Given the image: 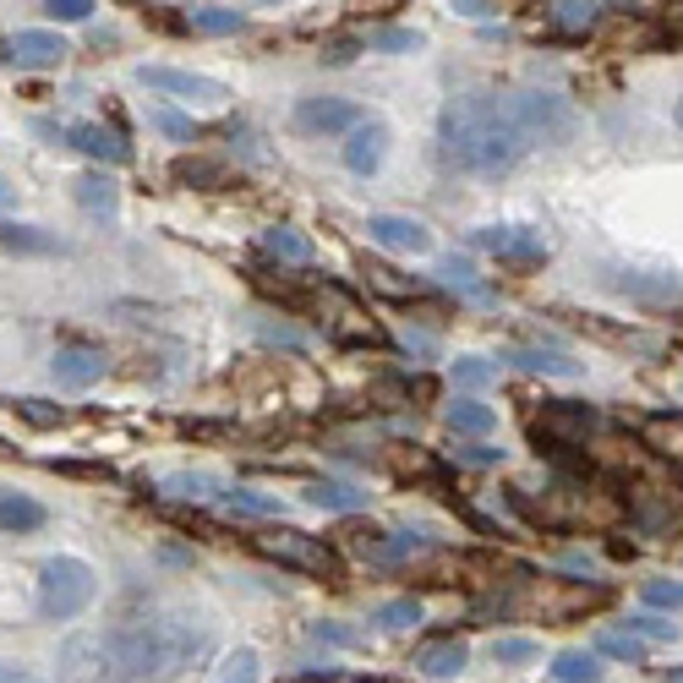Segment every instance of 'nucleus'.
Listing matches in <instances>:
<instances>
[{
	"label": "nucleus",
	"mask_w": 683,
	"mask_h": 683,
	"mask_svg": "<svg viewBox=\"0 0 683 683\" xmlns=\"http://www.w3.org/2000/svg\"><path fill=\"white\" fill-rule=\"evenodd\" d=\"M208 651V635L181 618H142L66 640V668L94 683H170Z\"/></svg>",
	"instance_id": "obj_1"
},
{
	"label": "nucleus",
	"mask_w": 683,
	"mask_h": 683,
	"mask_svg": "<svg viewBox=\"0 0 683 683\" xmlns=\"http://www.w3.org/2000/svg\"><path fill=\"white\" fill-rule=\"evenodd\" d=\"M437 142H443V159L465 175H509L536 142L525 132L520 110H514V94H465V99H448L443 116H437Z\"/></svg>",
	"instance_id": "obj_2"
},
{
	"label": "nucleus",
	"mask_w": 683,
	"mask_h": 683,
	"mask_svg": "<svg viewBox=\"0 0 683 683\" xmlns=\"http://www.w3.org/2000/svg\"><path fill=\"white\" fill-rule=\"evenodd\" d=\"M94 590H99V579H94V568H88L83 557H50V563L39 568V612H44L50 624L77 618V612L94 601Z\"/></svg>",
	"instance_id": "obj_3"
},
{
	"label": "nucleus",
	"mask_w": 683,
	"mask_h": 683,
	"mask_svg": "<svg viewBox=\"0 0 683 683\" xmlns=\"http://www.w3.org/2000/svg\"><path fill=\"white\" fill-rule=\"evenodd\" d=\"M252 546L273 557L279 568H295V574H317V579H339L345 574V563H339V552L323 542V536H306V531H295V525H279V531H263V536H252Z\"/></svg>",
	"instance_id": "obj_4"
},
{
	"label": "nucleus",
	"mask_w": 683,
	"mask_h": 683,
	"mask_svg": "<svg viewBox=\"0 0 683 683\" xmlns=\"http://www.w3.org/2000/svg\"><path fill=\"white\" fill-rule=\"evenodd\" d=\"M514 110H520V121H525V132H531V142L536 148H546V142H568L574 137V105L568 99H557V94H514Z\"/></svg>",
	"instance_id": "obj_5"
},
{
	"label": "nucleus",
	"mask_w": 683,
	"mask_h": 683,
	"mask_svg": "<svg viewBox=\"0 0 683 683\" xmlns=\"http://www.w3.org/2000/svg\"><path fill=\"white\" fill-rule=\"evenodd\" d=\"M590 432H596V410L574 405V400H552V405H542V415H531V437L546 448H574Z\"/></svg>",
	"instance_id": "obj_6"
},
{
	"label": "nucleus",
	"mask_w": 683,
	"mask_h": 683,
	"mask_svg": "<svg viewBox=\"0 0 683 683\" xmlns=\"http://www.w3.org/2000/svg\"><path fill=\"white\" fill-rule=\"evenodd\" d=\"M607 601V585H579V579H542L536 590H531V607L552 618V624H563V618H574V612H590V607H601Z\"/></svg>",
	"instance_id": "obj_7"
},
{
	"label": "nucleus",
	"mask_w": 683,
	"mask_h": 683,
	"mask_svg": "<svg viewBox=\"0 0 683 683\" xmlns=\"http://www.w3.org/2000/svg\"><path fill=\"white\" fill-rule=\"evenodd\" d=\"M137 83L159 88V94H175V99H192V105H225V83L203 77V72H175V66H137Z\"/></svg>",
	"instance_id": "obj_8"
},
{
	"label": "nucleus",
	"mask_w": 683,
	"mask_h": 683,
	"mask_svg": "<svg viewBox=\"0 0 683 683\" xmlns=\"http://www.w3.org/2000/svg\"><path fill=\"white\" fill-rule=\"evenodd\" d=\"M481 252H492V258H503V263H514V269H536L546 258V241L536 230H509V225H487V230H476L470 236Z\"/></svg>",
	"instance_id": "obj_9"
},
{
	"label": "nucleus",
	"mask_w": 683,
	"mask_h": 683,
	"mask_svg": "<svg viewBox=\"0 0 683 683\" xmlns=\"http://www.w3.org/2000/svg\"><path fill=\"white\" fill-rule=\"evenodd\" d=\"M361 127V110L350 99H301L295 105V132L306 137H334V132H356Z\"/></svg>",
	"instance_id": "obj_10"
},
{
	"label": "nucleus",
	"mask_w": 683,
	"mask_h": 683,
	"mask_svg": "<svg viewBox=\"0 0 683 683\" xmlns=\"http://www.w3.org/2000/svg\"><path fill=\"white\" fill-rule=\"evenodd\" d=\"M72 50L61 44V33H50V28H22L11 44H6V61L17 66V72H44V66H61Z\"/></svg>",
	"instance_id": "obj_11"
},
{
	"label": "nucleus",
	"mask_w": 683,
	"mask_h": 683,
	"mask_svg": "<svg viewBox=\"0 0 683 683\" xmlns=\"http://www.w3.org/2000/svg\"><path fill=\"white\" fill-rule=\"evenodd\" d=\"M105 378V350L94 345H61L55 350V383L61 389H94Z\"/></svg>",
	"instance_id": "obj_12"
},
{
	"label": "nucleus",
	"mask_w": 683,
	"mask_h": 683,
	"mask_svg": "<svg viewBox=\"0 0 683 683\" xmlns=\"http://www.w3.org/2000/svg\"><path fill=\"white\" fill-rule=\"evenodd\" d=\"M367 236H372L378 247H389V252H426V247H432L426 225H421V219H405V214H372V219H367Z\"/></svg>",
	"instance_id": "obj_13"
},
{
	"label": "nucleus",
	"mask_w": 683,
	"mask_h": 683,
	"mask_svg": "<svg viewBox=\"0 0 683 683\" xmlns=\"http://www.w3.org/2000/svg\"><path fill=\"white\" fill-rule=\"evenodd\" d=\"M383 153H389V127L383 121H361L350 142H345V170H356V175H372L378 164H383Z\"/></svg>",
	"instance_id": "obj_14"
},
{
	"label": "nucleus",
	"mask_w": 683,
	"mask_h": 683,
	"mask_svg": "<svg viewBox=\"0 0 683 683\" xmlns=\"http://www.w3.org/2000/svg\"><path fill=\"white\" fill-rule=\"evenodd\" d=\"M66 137L88 153V159H99V164H127L132 159V142L121 132H105V127H94V121H72Z\"/></svg>",
	"instance_id": "obj_15"
},
{
	"label": "nucleus",
	"mask_w": 683,
	"mask_h": 683,
	"mask_svg": "<svg viewBox=\"0 0 683 683\" xmlns=\"http://www.w3.org/2000/svg\"><path fill=\"white\" fill-rule=\"evenodd\" d=\"M323 301H334V317H323V328H328L334 339H345V345H356V339H378V328L361 317V306H356L345 290H323Z\"/></svg>",
	"instance_id": "obj_16"
},
{
	"label": "nucleus",
	"mask_w": 683,
	"mask_h": 683,
	"mask_svg": "<svg viewBox=\"0 0 683 683\" xmlns=\"http://www.w3.org/2000/svg\"><path fill=\"white\" fill-rule=\"evenodd\" d=\"M465 662H470V646L454 640V635H448V640H432V646L415 651V668H421L426 679H459Z\"/></svg>",
	"instance_id": "obj_17"
},
{
	"label": "nucleus",
	"mask_w": 683,
	"mask_h": 683,
	"mask_svg": "<svg viewBox=\"0 0 683 683\" xmlns=\"http://www.w3.org/2000/svg\"><path fill=\"white\" fill-rule=\"evenodd\" d=\"M44 525V503L22 498V492H0V531L22 536V531H39Z\"/></svg>",
	"instance_id": "obj_18"
},
{
	"label": "nucleus",
	"mask_w": 683,
	"mask_h": 683,
	"mask_svg": "<svg viewBox=\"0 0 683 683\" xmlns=\"http://www.w3.org/2000/svg\"><path fill=\"white\" fill-rule=\"evenodd\" d=\"M306 503H312V509H334V514H356V509L367 503V492H356V487H345V481H312V487H306Z\"/></svg>",
	"instance_id": "obj_19"
},
{
	"label": "nucleus",
	"mask_w": 683,
	"mask_h": 683,
	"mask_svg": "<svg viewBox=\"0 0 683 683\" xmlns=\"http://www.w3.org/2000/svg\"><path fill=\"white\" fill-rule=\"evenodd\" d=\"M448 426L465 432V437H487V432L498 426V410L481 405V400H454V405H448Z\"/></svg>",
	"instance_id": "obj_20"
},
{
	"label": "nucleus",
	"mask_w": 683,
	"mask_h": 683,
	"mask_svg": "<svg viewBox=\"0 0 683 683\" xmlns=\"http://www.w3.org/2000/svg\"><path fill=\"white\" fill-rule=\"evenodd\" d=\"M186 28H197V33H241L247 28V11H236V6H192L186 11Z\"/></svg>",
	"instance_id": "obj_21"
},
{
	"label": "nucleus",
	"mask_w": 683,
	"mask_h": 683,
	"mask_svg": "<svg viewBox=\"0 0 683 683\" xmlns=\"http://www.w3.org/2000/svg\"><path fill=\"white\" fill-rule=\"evenodd\" d=\"M263 252L279 258V263H312V241H306L301 230H290V225H273V230H263Z\"/></svg>",
	"instance_id": "obj_22"
},
{
	"label": "nucleus",
	"mask_w": 683,
	"mask_h": 683,
	"mask_svg": "<svg viewBox=\"0 0 683 683\" xmlns=\"http://www.w3.org/2000/svg\"><path fill=\"white\" fill-rule=\"evenodd\" d=\"M77 203H83L88 214H116V208H121V192H116L110 175H83V181H77Z\"/></svg>",
	"instance_id": "obj_23"
},
{
	"label": "nucleus",
	"mask_w": 683,
	"mask_h": 683,
	"mask_svg": "<svg viewBox=\"0 0 683 683\" xmlns=\"http://www.w3.org/2000/svg\"><path fill=\"white\" fill-rule=\"evenodd\" d=\"M367 290H378V295H389V301H410L421 284L410 279V273H400V269H389V263H367Z\"/></svg>",
	"instance_id": "obj_24"
},
{
	"label": "nucleus",
	"mask_w": 683,
	"mask_h": 683,
	"mask_svg": "<svg viewBox=\"0 0 683 683\" xmlns=\"http://www.w3.org/2000/svg\"><path fill=\"white\" fill-rule=\"evenodd\" d=\"M509 361L520 367V372H546V378H574L579 367L568 361V356H557V350H509Z\"/></svg>",
	"instance_id": "obj_25"
},
{
	"label": "nucleus",
	"mask_w": 683,
	"mask_h": 683,
	"mask_svg": "<svg viewBox=\"0 0 683 683\" xmlns=\"http://www.w3.org/2000/svg\"><path fill=\"white\" fill-rule=\"evenodd\" d=\"M164 492H170V498H192V503H203V498L225 492V481H219V476H208V470H181V476H170V481H164Z\"/></svg>",
	"instance_id": "obj_26"
},
{
	"label": "nucleus",
	"mask_w": 683,
	"mask_h": 683,
	"mask_svg": "<svg viewBox=\"0 0 683 683\" xmlns=\"http://www.w3.org/2000/svg\"><path fill=\"white\" fill-rule=\"evenodd\" d=\"M0 252H17V258H28V252H55V236H44V230H33V225H0Z\"/></svg>",
	"instance_id": "obj_27"
},
{
	"label": "nucleus",
	"mask_w": 683,
	"mask_h": 683,
	"mask_svg": "<svg viewBox=\"0 0 683 683\" xmlns=\"http://www.w3.org/2000/svg\"><path fill=\"white\" fill-rule=\"evenodd\" d=\"M552 679L557 683H596L601 668H596L590 651H557V657H552Z\"/></svg>",
	"instance_id": "obj_28"
},
{
	"label": "nucleus",
	"mask_w": 683,
	"mask_h": 683,
	"mask_svg": "<svg viewBox=\"0 0 683 683\" xmlns=\"http://www.w3.org/2000/svg\"><path fill=\"white\" fill-rule=\"evenodd\" d=\"M601 11H607V6H590V0H585V6H579V0H563V6H552V22H557V28H568V33H590V28L601 22Z\"/></svg>",
	"instance_id": "obj_29"
},
{
	"label": "nucleus",
	"mask_w": 683,
	"mask_h": 683,
	"mask_svg": "<svg viewBox=\"0 0 683 683\" xmlns=\"http://www.w3.org/2000/svg\"><path fill=\"white\" fill-rule=\"evenodd\" d=\"M536 657H542V646L525 640V635H498L492 640V662H503V668H520V662H536Z\"/></svg>",
	"instance_id": "obj_30"
},
{
	"label": "nucleus",
	"mask_w": 683,
	"mask_h": 683,
	"mask_svg": "<svg viewBox=\"0 0 683 683\" xmlns=\"http://www.w3.org/2000/svg\"><path fill=\"white\" fill-rule=\"evenodd\" d=\"M258 651H230L219 668H214V683H258Z\"/></svg>",
	"instance_id": "obj_31"
},
{
	"label": "nucleus",
	"mask_w": 683,
	"mask_h": 683,
	"mask_svg": "<svg viewBox=\"0 0 683 683\" xmlns=\"http://www.w3.org/2000/svg\"><path fill=\"white\" fill-rule=\"evenodd\" d=\"M219 498H225L230 509H241V514H258V520L279 514V498H263V492H252V487H225Z\"/></svg>",
	"instance_id": "obj_32"
},
{
	"label": "nucleus",
	"mask_w": 683,
	"mask_h": 683,
	"mask_svg": "<svg viewBox=\"0 0 683 683\" xmlns=\"http://www.w3.org/2000/svg\"><path fill=\"white\" fill-rule=\"evenodd\" d=\"M596 646H601V657H612V662H640V657H646V646H640L635 635H624V629H607Z\"/></svg>",
	"instance_id": "obj_33"
},
{
	"label": "nucleus",
	"mask_w": 683,
	"mask_h": 683,
	"mask_svg": "<svg viewBox=\"0 0 683 683\" xmlns=\"http://www.w3.org/2000/svg\"><path fill=\"white\" fill-rule=\"evenodd\" d=\"M148 121H153V127H159L164 137H175V142H197V127H192V116H175V110H164V105H159V110H153Z\"/></svg>",
	"instance_id": "obj_34"
},
{
	"label": "nucleus",
	"mask_w": 683,
	"mask_h": 683,
	"mask_svg": "<svg viewBox=\"0 0 683 683\" xmlns=\"http://www.w3.org/2000/svg\"><path fill=\"white\" fill-rule=\"evenodd\" d=\"M378 624H383V629H410V624H421V601H415V596L389 601V607L378 612Z\"/></svg>",
	"instance_id": "obj_35"
},
{
	"label": "nucleus",
	"mask_w": 683,
	"mask_h": 683,
	"mask_svg": "<svg viewBox=\"0 0 683 683\" xmlns=\"http://www.w3.org/2000/svg\"><path fill=\"white\" fill-rule=\"evenodd\" d=\"M367 44H372V50H421V33H415V28H378Z\"/></svg>",
	"instance_id": "obj_36"
},
{
	"label": "nucleus",
	"mask_w": 683,
	"mask_h": 683,
	"mask_svg": "<svg viewBox=\"0 0 683 683\" xmlns=\"http://www.w3.org/2000/svg\"><path fill=\"white\" fill-rule=\"evenodd\" d=\"M646 437L657 443V454H673V459H679V415H662V421H651V426H646Z\"/></svg>",
	"instance_id": "obj_37"
},
{
	"label": "nucleus",
	"mask_w": 683,
	"mask_h": 683,
	"mask_svg": "<svg viewBox=\"0 0 683 683\" xmlns=\"http://www.w3.org/2000/svg\"><path fill=\"white\" fill-rule=\"evenodd\" d=\"M646 601H651V607H668V612H679L683 585H679V579H646Z\"/></svg>",
	"instance_id": "obj_38"
},
{
	"label": "nucleus",
	"mask_w": 683,
	"mask_h": 683,
	"mask_svg": "<svg viewBox=\"0 0 683 683\" xmlns=\"http://www.w3.org/2000/svg\"><path fill=\"white\" fill-rule=\"evenodd\" d=\"M175 181H203V186H219V181H225V170H219V164H203V159H181V164H175Z\"/></svg>",
	"instance_id": "obj_39"
},
{
	"label": "nucleus",
	"mask_w": 683,
	"mask_h": 683,
	"mask_svg": "<svg viewBox=\"0 0 683 683\" xmlns=\"http://www.w3.org/2000/svg\"><path fill=\"white\" fill-rule=\"evenodd\" d=\"M454 383H465V389H481V383H492V367H487L481 356H465V361H454Z\"/></svg>",
	"instance_id": "obj_40"
},
{
	"label": "nucleus",
	"mask_w": 683,
	"mask_h": 683,
	"mask_svg": "<svg viewBox=\"0 0 683 683\" xmlns=\"http://www.w3.org/2000/svg\"><path fill=\"white\" fill-rule=\"evenodd\" d=\"M44 11H50L55 22H88V17H94L99 6H94V0H50Z\"/></svg>",
	"instance_id": "obj_41"
},
{
	"label": "nucleus",
	"mask_w": 683,
	"mask_h": 683,
	"mask_svg": "<svg viewBox=\"0 0 683 683\" xmlns=\"http://www.w3.org/2000/svg\"><path fill=\"white\" fill-rule=\"evenodd\" d=\"M17 410H22L33 426H61V421H66V410H61V405H44V400H22Z\"/></svg>",
	"instance_id": "obj_42"
},
{
	"label": "nucleus",
	"mask_w": 683,
	"mask_h": 683,
	"mask_svg": "<svg viewBox=\"0 0 683 683\" xmlns=\"http://www.w3.org/2000/svg\"><path fill=\"white\" fill-rule=\"evenodd\" d=\"M629 635H635V640H640V635H651V640H673V624L646 612V618H635V624H629Z\"/></svg>",
	"instance_id": "obj_43"
},
{
	"label": "nucleus",
	"mask_w": 683,
	"mask_h": 683,
	"mask_svg": "<svg viewBox=\"0 0 683 683\" xmlns=\"http://www.w3.org/2000/svg\"><path fill=\"white\" fill-rule=\"evenodd\" d=\"M459 459H470V465H503V448H487V443H470V448H459Z\"/></svg>",
	"instance_id": "obj_44"
},
{
	"label": "nucleus",
	"mask_w": 683,
	"mask_h": 683,
	"mask_svg": "<svg viewBox=\"0 0 683 683\" xmlns=\"http://www.w3.org/2000/svg\"><path fill=\"white\" fill-rule=\"evenodd\" d=\"M312 640H328V646H356V635H350V629H339V624H312Z\"/></svg>",
	"instance_id": "obj_45"
},
{
	"label": "nucleus",
	"mask_w": 683,
	"mask_h": 683,
	"mask_svg": "<svg viewBox=\"0 0 683 683\" xmlns=\"http://www.w3.org/2000/svg\"><path fill=\"white\" fill-rule=\"evenodd\" d=\"M0 683H39L28 668H11V662H0Z\"/></svg>",
	"instance_id": "obj_46"
},
{
	"label": "nucleus",
	"mask_w": 683,
	"mask_h": 683,
	"mask_svg": "<svg viewBox=\"0 0 683 683\" xmlns=\"http://www.w3.org/2000/svg\"><path fill=\"white\" fill-rule=\"evenodd\" d=\"M454 11H465V17H492V11H498V6H481V0H459V6H454Z\"/></svg>",
	"instance_id": "obj_47"
},
{
	"label": "nucleus",
	"mask_w": 683,
	"mask_h": 683,
	"mask_svg": "<svg viewBox=\"0 0 683 683\" xmlns=\"http://www.w3.org/2000/svg\"><path fill=\"white\" fill-rule=\"evenodd\" d=\"M301 683H345V679H301Z\"/></svg>",
	"instance_id": "obj_48"
},
{
	"label": "nucleus",
	"mask_w": 683,
	"mask_h": 683,
	"mask_svg": "<svg viewBox=\"0 0 683 683\" xmlns=\"http://www.w3.org/2000/svg\"><path fill=\"white\" fill-rule=\"evenodd\" d=\"M0 203H6V186H0Z\"/></svg>",
	"instance_id": "obj_49"
}]
</instances>
